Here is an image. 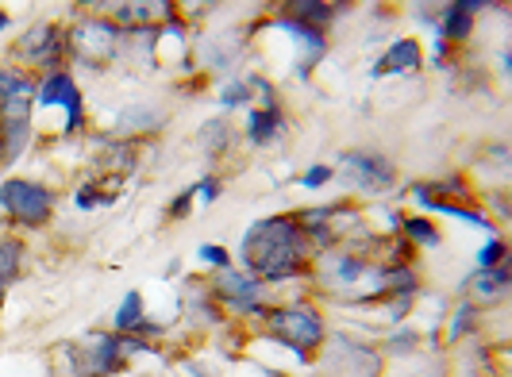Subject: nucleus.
Instances as JSON below:
<instances>
[{
  "label": "nucleus",
  "instance_id": "9b49d317",
  "mask_svg": "<svg viewBox=\"0 0 512 377\" xmlns=\"http://www.w3.org/2000/svg\"><path fill=\"white\" fill-rule=\"evenodd\" d=\"M27 135H31V124H27V116H8V120H0V143H4V162H16L20 151L27 147Z\"/></svg>",
  "mask_w": 512,
  "mask_h": 377
},
{
  "label": "nucleus",
  "instance_id": "b1692460",
  "mask_svg": "<svg viewBox=\"0 0 512 377\" xmlns=\"http://www.w3.org/2000/svg\"><path fill=\"white\" fill-rule=\"evenodd\" d=\"M339 277H343V281H355V277H362V262H359V258H343V266H339Z\"/></svg>",
  "mask_w": 512,
  "mask_h": 377
},
{
  "label": "nucleus",
  "instance_id": "f8f14e48",
  "mask_svg": "<svg viewBox=\"0 0 512 377\" xmlns=\"http://www.w3.org/2000/svg\"><path fill=\"white\" fill-rule=\"evenodd\" d=\"M278 127H282V112H278V104L258 108L255 116H251V143H270V139L278 135Z\"/></svg>",
  "mask_w": 512,
  "mask_h": 377
},
{
  "label": "nucleus",
  "instance_id": "cd10ccee",
  "mask_svg": "<svg viewBox=\"0 0 512 377\" xmlns=\"http://www.w3.org/2000/svg\"><path fill=\"white\" fill-rule=\"evenodd\" d=\"M4 27H8V16H4V12H0V31H4Z\"/></svg>",
  "mask_w": 512,
  "mask_h": 377
},
{
  "label": "nucleus",
  "instance_id": "6ab92c4d",
  "mask_svg": "<svg viewBox=\"0 0 512 377\" xmlns=\"http://www.w3.org/2000/svg\"><path fill=\"white\" fill-rule=\"evenodd\" d=\"M201 135L208 139V151H224V143H228V139H224V135H228V124H224V120H212V124H205Z\"/></svg>",
  "mask_w": 512,
  "mask_h": 377
},
{
  "label": "nucleus",
  "instance_id": "2eb2a0df",
  "mask_svg": "<svg viewBox=\"0 0 512 377\" xmlns=\"http://www.w3.org/2000/svg\"><path fill=\"white\" fill-rule=\"evenodd\" d=\"M509 281H512L509 266L501 262L497 270H482V274L474 277V289H478V293H486V297H501V293L509 289Z\"/></svg>",
  "mask_w": 512,
  "mask_h": 377
},
{
  "label": "nucleus",
  "instance_id": "ddd939ff",
  "mask_svg": "<svg viewBox=\"0 0 512 377\" xmlns=\"http://www.w3.org/2000/svg\"><path fill=\"white\" fill-rule=\"evenodd\" d=\"M20 262H24V247L16 239H0V285L4 289H8V281H16Z\"/></svg>",
  "mask_w": 512,
  "mask_h": 377
},
{
  "label": "nucleus",
  "instance_id": "39448f33",
  "mask_svg": "<svg viewBox=\"0 0 512 377\" xmlns=\"http://www.w3.org/2000/svg\"><path fill=\"white\" fill-rule=\"evenodd\" d=\"M74 51L85 62H108L116 54V27L108 20H85L74 31Z\"/></svg>",
  "mask_w": 512,
  "mask_h": 377
},
{
  "label": "nucleus",
  "instance_id": "f03ea898",
  "mask_svg": "<svg viewBox=\"0 0 512 377\" xmlns=\"http://www.w3.org/2000/svg\"><path fill=\"white\" fill-rule=\"evenodd\" d=\"M0 204L27 227H43L54 212V197L39 185V181H24V177H8L0 185Z\"/></svg>",
  "mask_w": 512,
  "mask_h": 377
},
{
  "label": "nucleus",
  "instance_id": "20e7f679",
  "mask_svg": "<svg viewBox=\"0 0 512 377\" xmlns=\"http://www.w3.org/2000/svg\"><path fill=\"white\" fill-rule=\"evenodd\" d=\"M347 177L366 193H385L393 185V162L382 154H347Z\"/></svg>",
  "mask_w": 512,
  "mask_h": 377
},
{
  "label": "nucleus",
  "instance_id": "1a4fd4ad",
  "mask_svg": "<svg viewBox=\"0 0 512 377\" xmlns=\"http://www.w3.org/2000/svg\"><path fill=\"white\" fill-rule=\"evenodd\" d=\"M220 297L228 304H235L239 312H247V308H258V297H262V285H258V277H247V274H231L224 270L220 274Z\"/></svg>",
  "mask_w": 512,
  "mask_h": 377
},
{
  "label": "nucleus",
  "instance_id": "6e6552de",
  "mask_svg": "<svg viewBox=\"0 0 512 377\" xmlns=\"http://www.w3.org/2000/svg\"><path fill=\"white\" fill-rule=\"evenodd\" d=\"M20 58L24 62H39V66H51L54 58H58V27L51 24H39L31 27L24 39H20Z\"/></svg>",
  "mask_w": 512,
  "mask_h": 377
},
{
  "label": "nucleus",
  "instance_id": "f257e3e1",
  "mask_svg": "<svg viewBox=\"0 0 512 377\" xmlns=\"http://www.w3.org/2000/svg\"><path fill=\"white\" fill-rule=\"evenodd\" d=\"M243 262L255 277L285 281L305 266V224L293 216L262 220L243 235Z\"/></svg>",
  "mask_w": 512,
  "mask_h": 377
},
{
  "label": "nucleus",
  "instance_id": "393cba45",
  "mask_svg": "<svg viewBox=\"0 0 512 377\" xmlns=\"http://www.w3.org/2000/svg\"><path fill=\"white\" fill-rule=\"evenodd\" d=\"M197 197H201L205 204H212L216 197H220V185H216V181H201V185H197Z\"/></svg>",
  "mask_w": 512,
  "mask_h": 377
},
{
  "label": "nucleus",
  "instance_id": "f3484780",
  "mask_svg": "<svg viewBox=\"0 0 512 377\" xmlns=\"http://www.w3.org/2000/svg\"><path fill=\"white\" fill-rule=\"evenodd\" d=\"M478 262H482V270H497V266L505 262V243H501V239H489L486 251L478 254Z\"/></svg>",
  "mask_w": 512,
  "mask_h": 377
},
{
  "label": "nucleus",
  "instance_id": "aec40b11",
  "mask_svg": "<svg viewBox=\"0 0 512 377\" xmlns=\"http://www.w3.org/2000/svg\"><path fill=\"white\" fill-rule=\"evenodd\" d=\"M405 231H409L412 239H424V243H439L436 227L428 224V220H409V224H405Z\"/></svg>",
  "mask_w": 512,
  "mask_h": 377
},
{
  "label": "nucleus",
  "instance_id": "4be33fe9",
  "mask_svg": "<svg viewBox=\"0 0 512 377\" xmlns=\"http://www.w3.org/2000/svg\"><path fill=\"white\" fill-rule=\"evenodd\" d=\"M247 97H251V85H228V89H224V108H231V104H247Z\"/></svg>",
  "mask_w": 512,
  "mask_h": 377
},
{
  "label": "nucleus",
  "instance_id": "a211bd4d",
  "mask_svg": "<svg viewBox=\"0 0 512 377\" xmlns=\"http://www.w3.org/2000/svg\"><path fill=\"white\" fill-rule=\"evenodd\" d=\"M293 12L308 16L312 24H324V20H332V8H328V4H312V0H301V4H293Z\"/></svg>",
  "mask_w": 512,
  "mask_h": 377
},
{
  "label": "nucleus",
  "instance_id": "0eeeda50",
  "mask_svg": "<svg viewBox=\"0 0 512 377\" xmlns=\"http://www.w3.org/2000/svg\"><path fill=\"white\" fill-rule=\"evenodd\" d=\"M35 81L20 70H0V112L4 120L8 116H27L31 112V101H35Z\"/></svg>",
  "mask_w": 512,
  "mask_h": 377
},
{
  "label": "nucleus",
  "instance_id": "412c9836",
  "mask_svg": "<svg viewBox=\"0 0 512 377\" xmlns=\"http://www.w3.org/2000/svg\"><path fill=\"white\" fill-rule=\"evenodd\" d=\"M332 174H335L332 166H312V170L305 174V189H320V185H328Z\"/></svg>",
  "mask_w": 512,
  "mask_h": 377
},
{
  "label": "nucleus",
  "instance_id": "dca6fc26",
  "mask_svg": "<svg viewBox=\"0 0 512 377\" xmlns=\"http://www.w3.org/2000/svg\"><path fill=\"white\" fill-rule=\"evenodd\" d=\"M139 320H143V301H139V293H128V297H124V304H120V312H116V327L131 331Z\"/></svg>",
  "mask_w": 512,
  "mask_h": 377
},
{
  "label": "nucleus",
  "instance_id": "4468645a",
  "mask_svg": "<svg viewBox=\"0 0 512 377\" xmlns=\"http://www.w3.org/2000/svg\"><path fill=\"white\" fill-rule=\"evenodd\" d=\"M470 12H478V4H451V8H447V20H443V31H447L451 39H466L470 27H474Z\"/></svg>",
  "mask_w": 512,
  "mask_h": 377
},
{
  "label": "nucleus",
  "instance_id": "bb28decb",
  "mask_svg": "<svg viewBox=\"0 0 512 377\" xmlns=\"http://www.w3.org/2000/svg\"><path fill=\"white\" fill-rule=\"evenodd\" d=\"M189 201H193V193H181L178 204H174L170 212H174V216H185V212H189Z\"/></svg>",
  "mask_w": 512,
  "mask_h": 377
},
{
  "label": "nucleus",
  "instance_id": "7ed1b4c3",
  "mask_svg": "<svg viewBox=\"0 0 512 377\" xmlns=\"http://www.w3.org/2000/svg\"><path fill=\"white\" fill-rule=\"evenodd\" d=\"M270 335L282 339L289 351L308 354L324 343V324L312 308H282V312H270Z\"/></svg>",
  "mask_w": 512,
  "mask_h": 377
},
{
  "label": "nucleus",
  "instance_id": "423d86ee",
  "mask_svg": "<svg viewBox=\"0 0 512 377\" xmlns=\"http://www.w3.org/2000/svg\"><path fill=\"white\" fill-rule=\"evenodd\" d=\"M39 101L51 108H66V131H74L81 124V89L74 85L70 74H51L39 85Z\"/></svg>",
  "mask_w": 512,
  "mask_h": 377
},
{
  "label": "nucleus",
  "instance_id": "5701e85b",
  "mask_svg": "<svg viewBox=\"0 0 512 377\" xmlns=\"http://www.w3.org/2000/svg\"><path fill=\"white\" fill-rule=\"evenodd\" d=\"M201 258L220 266V270H228V251H220V247H201Z\"/></svg>",
  "mask_w": 512,
  "mask_h": 377
},
{
  "label": "nucleus",
  "instance_id": "9d476101",
  "mask_svg": "<svg viewBox=\"0 0 512 377\" xmlns=\"http://www.w3.org/2000/svg\"><path fill=\"white\" fill-rule=\"evenodd\" d=\"M416 66H420V43H412V39H401L397 47H389V51L378 58V66H374V77L397 74V70H416Z\"/></svg>",
  "mask_w": 512,
  "mask_h": 377
},
{
  "label": "nucleus",
  "instance_id": "a878e982",
  "mask_svg": "<svg viewBox=\"0 0 512 377\" xmlns=\"http://www.w3.org/2000/svg\"><path fill=\"white\" fill-rule=\"evenodd\" d=\"M412 343H416V339H412V335H397V339H393V343H389V351H409Z\"/></svg>",
  "mask_w": 512,
  "mask_h": 377
}]
</instances>
